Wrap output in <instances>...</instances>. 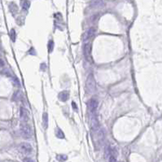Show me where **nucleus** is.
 Returning <instances> with one entry per match:
<instances>
[{
  "instance_id": "nucleus-1",
  "label": "nucleus",
  "mask_w": 162,
  "mask_h": 162,
  "mask_svg": "<svg viewBox=\"0 0 162 162\" xmlns=\"http://www.w3.org/2000/svg\"><path fill=\"white\" fill-rule=\"evenodd\" d=\"M86 91L90 93H94L96 91V82H95V79L92 73L87 77L86 81Z\"/></svg>"
},
{
  "instance_id": "nucleus-2",
  "label": "nucleus",
  "mask_w": 162,
  "mask_h": 162,
  "mask_svg": "<svg viewBox=\"0 0 162 162\" xmlns=\"http://www.w3.org/2000/svg\"><path fill=\"white\" fill-rule=\"evenodd\" d=\"M20 134H21L22 137H23L24 138H26V139L31 138L33 137V135L32 128L25 122L22 123L20 125Z\"/></svg>"
},
{
  "instance_id": "nucleus-3",
  "label": "nucleus",
  "mask_w": 162,
  "mask_h": 162,
  "mask_svg": "<svg viewBox=\"0 0 162 162\" xmlns=\"http://www.w3.org/2000/svg\"><path fill=\"white\" fill-rule=\"evenodd\" d=\"M19 150L21 153L25 155H29L33 152V148L30 143H21L19 145Z\"/></svg>"
},
{
  "instance_id": "nucleus-4",
  "label": "nucleus",
  "mask_w": 162,
  "mask_h": 162,
  "mask_svg": "<svg viewBox=\"0 0 162 162\" xmlns=\"http://www.w3.org/2000/svg\"><path fill=\"white\" fill-rule=\"evenodd\" d=\"M83 52L85 59L87 61H90L91 59V47L89 43H86L83 47Z\"/></svg>"
},
{
  "instance_id": "nucleus-5",
  "label": "nucleus",
  "mask_w": 162,
  "mask_h": 162,
  "mask_svg": "<svg viewBox=\"0 0 162 162\" xmlns=\"http://www.w3.org/2000/svg\"><path fill=\"white\" fill-rule=\"evenodd\" d=\"M88 105H89V110H90L91 113L94 114V113H95V112H96L97 108H98V100L95 98H92L90 100Z\"/></svg>"
},
{
  "instance_id": "nucleus-6",
  "label": "nucleus",
  "mask_w": 162,
  "mask_h": 162,
  "mask_svg": "<svg viewBox=\"0 0 162 162\" xmlns=\"http://www.w3.org/2000/svg\"><path fill=\"white\" fill-rule=\"evenodd\" d=\"M20 118L24 122H27L29 120V113L24 107L20 108Z\"/></svg>"
},
{
  "instance_id": "nucleus-7",
  "label": "nucleus",
  "mask_w": 162,
  "mask_h": 162,
  "mask_svg": "<svg viewBox=\"0 0 162 162\" xmlns=\"http://www.w3.org/2000/svg\"><path fill=\"white\" fill-rule=\"evenodd\" d=\"M91 7L92 8H102L104 7V3L103 0H91Z\"/></svg>"
},
{
  "instance_id": "nucleus-8",
  "label": "nucleus",
  "mask_w": 162,
  "mask_h": 162,
  "mask_svg": "<svg viewBox=\"0 0 162 162\" xmlns=\"http://www.w3.org/2000/svg\"><path fill=\"white\" fill-rule=\"evenodd\" d=\"M58 98L61 102H66L69 99V92L68 91H63L59 94Z\"/></svg>"
},
{
  "instance_id": "nucleus-9",
  "label": "nucleus",
  "mask_w": 162,
  "mask_h": 162,
  "mask_svg": "<svg viewBox=\"0 0 162 162\" xmlns=\"http://www.w3.org/2000/svg\"><path fill=\"white\" fill-rule=\"evenodd\" d=\"M95 32H96V30H95V29H94V27L90 28V29L87 30V32L86 33V38H87V39H91V38H93V37L94 36Z\"/></svg>"
},
{
  "instance_id": "nucleus-10",
  "label": "nucleus",
  "mask_w": 162,
  "mask_h": 162,
  "mask_svg": "<svg viewBox=\"0 0 162 162\" xmlns=\"http://www.w3.org/2000/svg\"><path fill=\"white\" fill-rule=\"evenodd\" d=\"M48 126V114L47 113H44L42 114V127L44 129H47Z\"/></svg>"
},
{
  "instance_id": "nucleus-11",
  "label": "nucleus",
  "mask_w": 162,
  "mask_h": 162,
  "mask_svg": "<svg viewBox=\"0 0 162 162\" xmlns=\"http://www.w3.org/2000/svg\"><path fill=\"white\" fill-rule=\"evenodd\" d=\"M20 4H21L22 8L25 10H28L29 7H30V2H29V0H21Z\"/></svg>"
},
{
  "instance_id": "nucleus-12",
  "label": "nucleus",
  "mask_w": 162,
  "mask_h": 162,
  "mask_svg": "<svg viewBox=\"0 0 162 162\" xmlns=\"http://www.w3.org/2000/svg\"><path fill=\"white\" fill-rule=\"evenodd\" d=\"M21 96H22V94H21V92L20 91H16L14 93V94L12 95V100L13 101H19L20 99H21Z\"/></svg>"
},
{
  "instance_id": "nucleus-13",
  "label": "nucleus",
  "mask_w": 162,
  "mask_h": 162,
  "mask_svg": "<svg viewBox=\"0 0 162 162\" xmlns=\"http://www.w3.org/2000/svg\"><path fill=\"white\" fill-rule=\"evenodd\" d=\"M9 8H10L11 12H12L13 15H15V14H16V13L18 12V7H17V6H16V4H15V3H10V5H9Z\"/></svg>"
},
{
  "instance_id": "nucleus-14",
  "label": "nucleus",
  "mask_w": 162,
  "mask_h": 162,
  "mask_svg": "<svg viewBox=\"0 0 162 162\" xmlns=\"http://www.w3.org/2000/svg\"><path fill=\"white\" fill-rule=\"evenodd\" d=\"M55 135H56V137L58 138H64V132L60 128H56L55 129Z\"/></svg>"
},
{
  "instance_id": "nucleus-15",
  "label": "nucleus",
  "mask_w": 162,
  "mask_h": 162,
  "mask_svg": "<svg viewBox=\"0 0 162 162\" xmlns=\"http://www.w3.org/2000/svg\"><path fill=\"white\" fill-rule=\"evenodd\" d=\"M54 49V42L53 40H50L48 42V52L51 53V52H52V51Z\"/></svg>"
},
{
  "instance_id": "nucleus-16",
  "label": "nucleus",
  "mask_w": 162,
  "mask_h": 162,
  "mask_svg": "<svg viewBox=\"0 0 162 162\" xmlns=\"http://www.w3.org/2000/svg\"><path fill=\"white\" fill-rule=\"evenodd\" d=\"M10 37H11V39H12V42L16 41V31H15L14 29H11V31H10Z\"/></svg>"
},
{
  "instance_id": "nucleus-17",
  "label": "nucleus",
  "mask_w": 162,
  "mask_h": 162,
  "mask_svg": "<svg viewBox=\"0 0 162 162\" xmlns=\"http://www.w3.org/2000/svg\"><path fill=\"white\" fill-rule=\"evenodd\" d=\"M56 159L59 160V161H64V160H66L68 159V157L66 156V155H58L57 157H56Z\"/></svg>"
},
{
  "instance_id": "nucleus-18",
  "label": "nucleus",
  "mask_w": 162,
  "mask_h": 162,
  "mask_svg": "<svg viewBox=\"0 0 162 162\" xmlns=\"http://www.w3.org/2000/svg\"><path fill=\"white\" fill-rule=\"evenodd\" d=\"M110 154H111V148H110L109 146H106V148H105V157L109 158Z\"/></svg>"
},
{
  "instance_id": "nucleus-19",
  "label": "nucleus",
  "mask_w": 162,
  "mask_h": 162,
  "mask_svg": "<svg viewBox=\"0 0 162 162\" xmlns=\"http://www.w3.org/2000/svg\"><path fill=\"white\" fill-rule=\"evenodd\" d=\"M12 80V82H13L15 85H16V86H20V82H19V80H18L17 78H16V77H13Z\"/></svg>"
},
{
  "instance_id": "nucleus-20",
  "label": "nucleus",
  "mask_w": 162,
  "mask_h": 162,
  "mask_svg": "<svg viewBox=\"0 0 162 162\" xmlns=\"http://www.w3.org/2000/svg\"><path fill=\"white\" fill-rule=\"evenodd\" d=\"M109 162H117V160H116V157H113V156H110L109 157Z\"/></svg>"
},
{
  "instance_id": "nucleus-21",
  "label": "nucleus",
  "mask_w": 162,
  "mask_h": 162,
  "mask_svg": "<svg viewBox=\"0 0 162 162\" xmlns=\"http://www.w3.org/2000/svg\"><path fill=\"white\" fill-rule=\"evenodd\" d=\"M23 162H35V161L30 157H25V158H24Z\"/></svg>"
},
{
  "instance_id": "nucleus-22",
  "label": "nucleus",
  "mask_w": 162,
  "mask_h": 162,
  "mask_svg": "<svg viewBox=\"0 0 162 162\" xmlns=\"http://www.w3.org/2000/svg\"><path fill=\"white\" fill-rule=\"evenodd\" d=\"M72 108H73V109L76 110V111H77V104H75V103H74V102H72Z\"/></svg>"
},
{
  "instance_id": "nucleus-23",
  "label": "nucleus",
  "mask_w": 162,
  "mask_h": 162,
  "mask_svg": "<svg viewBox=\"0 0 162 162\" xmlns=\"http://www.w3.org/2000/svg\"><path fill=\"white\" fill-rule=\"evenodd\" d=\"M4 61L2 60V59L1 58H0V67H3V66H4Z\"/></svg>"
},
{
  "instance_id": "nucleus-24",
  "label": "nucleus",
  "mask_w": 162,
  "mask_h": 162,
  "mask_svg": "<svg viewBox=\"0 0 162 162\" xmlns=\"http://www.w3.org/2000/svg\"><path fill=\"white\" fill-rule=\"evenodd\" d=\"M0 57H1V55H0Z\"/></svg>"
}]
</instances>
